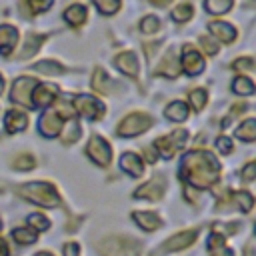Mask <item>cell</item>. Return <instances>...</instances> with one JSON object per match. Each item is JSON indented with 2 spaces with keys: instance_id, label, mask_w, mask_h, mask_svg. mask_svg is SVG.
Masks as SVG:
<instances>
[{
  "instance_id": "6da1fadb",
  "label": "cell",
  "mask_w": 256,
  "mask_h": 256,
  "mask_svg": "<svg viewBox=\"0 0 256 256\" xmlns=\"http://www.w3.org/2000/svg\"><path fill=\"white\" fill-rule=\"evenodd\" d=\"M180 176L194 188L206 190L220 176V162L208 150H192L180 162Z\"/></svg>"
},
{
  "instance_id": "7a4b0ae2",
  "label": "cell",
  "mask_w": 256,
  "mask_h": 256,
  "mask_svg": "<svg viewBox=\"0 0 256 256\" xmlns=\"http://www.w3.org/2000/svg\"><path fill=\"white\" fill-rule=\"evenodd\" d=\"M18 194L22 198H26L28 202L44 206V208H54V206L60 204V196H58L56 188L52 184H48V182H28V184H22L18 188Z\"/></svg>"
},
{
  "instance_id": "3957f363",
  "label": "cell",
  "mask_w": 256,
  "mask_h": 256,
  "mask_svg": "<svg viewBox=\"0 0 256 256\" xmlns=\"http://www.w3.org/2000/svg\"><path fill=\"white\" fill-rule=\"evenodd\" d=\"M96 248L102 256H140L142 252V244L126 236H108Z\"/></svg>"
},
{
  "instance_id": "277c9868",
  "label": "cell",
  "mask_w": 256,
  "mask_h": 256,
  "mask_svg": "<svg viewBox=\"0 0 256 256\" xmlns=\"http://www.w3.org/2000/svg\"><path fill=\"white\" fill-rule=\"evenodd\" d=\"M186 140H188V132H186L184 128H178V130H174V132H170V134L158 138V140L154 142V148H156L166 160H170V158L186 144Z\"/></svg>"
},
{
  "instance_id": "5b68a950",
  "label": "cell",
  "mask_w": 256,
  "mask_h": 256,
  "mask_svg": "<svg viewBox=\"0 0 256 256\" xmlns=\"http://www.w3.org/2000/svg\"><path fill=\"white\" fill-rule=\"evenodd\" d=\"M152 126V118L144 112H134L128 114L120 124H118V134L120 136H138L142 132H146Z\"/></svg>"
},
{
  "instance_id": "8992f818",
  "label": "cell",
  "mask_w": 256,
  "mask_h": 256,
  "mask_svg": "<svg viewBox=\"0 0 256 256\" xmlns=\"http://www.w3.org/2000/svg\"><path fill=\"white\" fill-rule=\"evenodd\" d=\"M86 156L92 162H96L98 166H108L110 160H112V148H110V144L104 138L92 136L88 146H86Z\"/></svg>"
},
{
  "instance_id": "52a82bcc",
  "label": "cell",
  "mask_w": 256,
  "mask_h": 256,
  "mask_svg": "<svg viewBox=\"0 0 256 256\" xmlns=\"http://www.w3.org/2000/svg\"><path fill=\"white\" fill-rule=\"evenodd\" d=\"M72 106H74V108H72L74 112H78V114H82V116H86V118H90V120L102 118V114H104L102 102L96 100L94 96H88V94L76 96L74 102H72Z\"/></svg>"
},
{
  "instance_id": "ba28073f",
  "label": "cell",
  "mask_w": 256,
  "mask_h": 256,
  "mask_svg": "<svg viewBox=\"0 0 256 256\" xmlns=\"http://www.w3.org/2000/svg\"><path fill=\"white\" fill-rule=\"evenodd\" d=\"M196 236H198V230H184V232H178V234L170 236L168 240H164V244H162L156 252H162V254H164V252H178V250H184V248H188V246L194 244Z\"/></svg>"
},
{
  "instance_id": "9c48e42d",
  "label": "cell",
  "mask_w": 256,
  "mask_h": 256,
  "mask_svg": "<svg viewBox=\"0 0 256 256\" xmlns=\"http://www.w3.org/2000/svg\"><path fill=\"white\" fill-rule=\"evenodd\" d=\"M56 96H58V86L56 84H36L34 90H32V106L36 108H48L52 102H56Z\"/></svg>"
},
{
  "instance_id": "30bf717a",
  "label": "cell",
  "mask_w": 256,
  "mask_h": 256,
  "mask_svg": "<svg viewBox=\"0 0 256 256\" xmlns=\"http://www.w3.org/2000/svg\"><path fill=\"white\" fill-rule=\"evenodd\" d=\"M34 86H36V84H34V80H32V78H26V76L18 78V80L14 82V86H12V94H10L12 102H16V104H22V106L30 108V106H32L30 96H32Z\"/></svg>"
},
{
  "instance_id": "8fae6325",
  "label": "cell",
  "mask_w": 256,
  "mask_h": 256,
  "mask_svg": "<svg viewBox=\"0 0 256 256\" xmlns=\"http://www.w3.org/2000/svg\"><path fill=\"white\" fill-rule=\"evenodd\" d=\"M166 190V178L156 174L152 180H148L144 186H140L134 192V198H146V200H160Z\"/></svg>"
},
{
  "instance_id": "7c38bea8",
  "label": "cell",
  "mask_w": 256,
  "mask_h": 256,
  "mask_svg": "<svg viewBox=\"0 0 256 256\" xmlns=\"http://www.w3.org/2000/svg\"><path fill=\"white\" fill-rule=\"evenodd\" d=\"M180 62H182V68L188 76H196L204 70V60H202L200 52L196 48H192L190 44H186L182 48V60Z\"/></svg>"
},
{
  "instance_id": "4fadbf2b",
  "label": "cell",
  "mask_w": 256,
  "mask_h": 256,
  "mask_svg": "<svg viewBox=\"0 0 256 256\" xmlns=\"http://www.w3.org/2000/svg\"><path fill=\"white\" fill-rule=\"evenodd\" d=\"M114 64L122 74L130 76V78H138V68L140 66H138V58H136L134 52H120L114 58Z\"/></svg>"
},
{
  "instance_id": "5bb4252c",
  "label": "cell",
  "mask_w": 256,
  "mask_h": 256,
  "mask_svg": "<svg viewBox=\"0 0 256 256\" xmlns=\"http://www.w3.org/2000/svg\"><path fill=\"white\" fill-rule=\"evenodd\" d=\"M208 30L212 32L214 38H218V40L224 42V44H230V42L236 40V28H234L232 24H228V22L212 20V22L208 24Z\"/></svg>"
},
{
  "instance_id": "9a60e30c",
  "label": "cell",
  "mask_w": 256,
  "mask_h": 256,
  "mask_svg": "<svg viewBox=\"0 0 256 256\" xmlns=\"http://www.w3.org/2000/svg\"><path fill=\"white\" fill-rule=\"evenodd\" d=\"M60 130H62V118L52 110L44 112L40 118V132L48 138H54L60 134Z\"/></svg>"
},
{
  "instance_id": "2e32d148",
  "label": "cell",
  "mask_w": 256,
  "mask_h": 256,
  "mask_svg": "<svg viewBox=\"0 0 256 256\" xmlns=\"http://www.w3.org/2000/svg\"><path fill=\"white\" fill-rule=\"evenodd\" d=\"M16 42H18V30L10 24H2L0 26V54L10 56L12 50L16 48Z\"/></svg>"
},
{
  "instance_id": "e0dca14e",
  "label": "cell",
  "mask_w": 256,
  "mask_h": 256,
  "mask_svg": "<svg viewBox=\"0 0 256 256\" xmlns=\"http://www.w3.org/2000/svg\"><path fill=\"white\" fill-rule=\"evenodd\" d=\"M156 74L166 76V78H176L180 74V64H178V58H176L174 50H168L164 54V58L160 60V66L156 68Z\"/></svg>"
},
{
  "instance_id": "ac0fdd59",
  "label": "cell",
  "mask_w": 256,
  "mask_h": 256,
  "mask_svg": "<svg viewBox=\"0 0 256 256\" xmlns=\"http://www.w3.org/2000/svg\"><path fill=\"white\" fill-rule=\"evenodd\" d=\"M120 168H122L124 172H128L130 176H134V178H138V176L144 174V162H142V158H140L138 154H134V152L122 154V158H120Z\"/></svg>"
},
{
  "instance_id": "d6986e66",
  "label": "cell",
  "mask_w": 256,
  "mask_h": 256,
  "mask_svg": "<svg viewBox=\"0 0 256 256\" xmlns=\"http://www.w3.org/2000/svg\"><path fill=\"white\" fill-rule=\"evenodd\" d=\"M28 126V118L24 112L20 110H8L6 116H4V128L6 132L14 134V132H22L24 128Z\"/></svg>"
},
{
  "instance_id": "ffe728a7",
  "label": "cell",
  "mask_w": 256,
  "mask_h": 256,
  "mask_svg": "<svg viewBox=\"0 0 256 256\" xmlns=\"http://www.w3.org/2000/svg\"><path fill=\"white\" fill-rule=\"evenodd\" d=\"M46 38H48L46 34H36V32H30V34L26 36V42H24L22 50L18 52V58H20V60H26V58L34 56V54L38 52L40 44H42V42H44Z\"/></svg>"
},
{
  "instance_id": "44dd1931",
  "label": "cell",
  "mask_w": 256,
  "mask_h": 256,
  "mask_svg": "<svg viewBox=\"0 0 256 256\" xmlns=\"http://www.w3.org/2000/svg\"><path fill=\"white\" fill-rule=\"evenodd\" d=\"M132 218L142 230H148V232H152V230L162 226V220H160V216L156 212H138L136 210V212H132Z\"/></svg>"
},
{
  "instance_id": "7402d4cb",
  "label": "cell",
  "mask_w": 256,
  "mask_h": 256,
  "mask_svg": "<svg viewBox=\"0 0 256 256\" xmlns=\"http://www.w3.org/2000/svg\"><path fill=\"white\" fill-rule=\"evenodd\" d=\"M92 88L98 92V94H112V90L116 88L114 82L108 78V74L102 70V68H96L94 74H92Z\"/></svg>"
},
{
  "instance_id": "603a6c76",
  "label": "cell",
  "mask_w": 256,
  "mask_h": 256,
  "mask_svg": "<svg viewBox=\"0 0 256 256\" xmlns=\"http://www.w3.org/2000/svg\"><path fill=\"white\" fill-rule=\"evenodd\" d=\"M64 20L70 26H82L86 22V8L82 4H72L64 10Z\"/></svg>"
},
{
  "instance_id": "cb8c5ba5",
  "label": "cell",
  "mask_w": 256,
  "mask_h": 256,
  "mask_svg": "<svg viewBox=\"0 0 256 256\" xmlns=\"http://www.w3.org/2000/svg\"><path fill=\"white\" fill-rule=\"evenodd\" d=\"M164 114H166V118L172 120V122H184V120L188 118V106H186L184 102L176 100V102H170V104L166 106Z\"/></svg>"
},
{
  "instance_id": "d4e9b609",
  "label": "cell",
  "mask_w": 256,
  "mask_h": 256,
  "mask_svg": "<svg viewBox=\"0 0 256 256\" xmlns=\"http://www.w3.org/2000/svg\"><path fill=\"white\" fill-rule=\"evenodd\" d=\"M80 136H82V126L76 118H72L64 126V132L60 134V140H62V144H74L76 140H80Z\"/></svg>"
},
{
  "instance_id": "484cf974",
  "label": "cell",
  "mask_w": 256,
  "mask_h": 256,
  "mask_svg": "<svg viewBox=\"0 0 256 256\" xmlns=\"http://www.w3.org/2000/svg\"><path fill=\"white\" fill-rule=\"evenodd\" d=\"M236 136L242 142H254L256 138V120L254 118H246L238 128H236Z\"/></svg>"
},
{
  "instance_id": "4316f807",
  "label": "cell",
  "mask_w": 256,
  "mask_h": 256,
  "mask_svg": "<svg viewBox=\"0 0 256 256\" xmlns=\"http://www.w3.org/2000/svg\"><path fill=\"white\" fill-rule=\"evenodd\" d=\"M32 68H34L36 72H40V74H48V76H58V74L64 72V66L58 64V62H54V60H42V62L34 64Z\"/></svg>"
},
{
  "instance_id": "83f0119b",
  "label": "cell",
  "mask_w": 256,
  "mask_h": 256,
  "mask_svg": "<svg viewBox=\"0 0 256 256\" xmlns=\"http://www.w3.org/2000/svg\"><path fill=\"white\" fill-rule=\"evenodd\" d=\"M232 90L236 94H240V96H250L254 92V82L250 78H246V76H238L232 82Z\"/></svg>"
},
{
  "instance_id": "f1b7e54d",
  "label": "cell",
  "mask_w": 256,
  "mask_h": 256,
  "mask_svg": "<svg viewBox=\"0 0 256 256\" xmlns=\"http://www.w3.org/2000/svg\"><path fill=\"white\" fill-rule=\"evenodd\" d=\"M188 100H190V106H192L196 112H200V110L206 106V102H208V92H206L204 88H196V90L190 92Z\"/></svg>"
},
{
  "instance_id": "f546056e",
  "label": "cell",
  "mask_w": 256,
  "mask_h": 256,
  "mask_svg": "<svg viewBox=\"0 0 256 256\" xmlns=\"http://www.w3.org/2000/svg\"><path fill=\"white\" fill-rule=\"evenodd\" d=\"M204 8L210 14L220 16V14H224V12H228L232 8V2L230 0H208V2H204Z\"/></svg>"
},
{
  "instance_id": "4dcf8cb0",
  "label": "cell",
  "mask_w": 256,
  "mask_h": 256,
  "mask_svg": "<svg viewBox=\"0 0 256 256\" xmlns=\"http://www.w3.org/2000/svg\"><path fill=\"white\" fill-rule=\"evenodd\" d=\"M194 16V6L192 4H178L172 10V20L174 22H186Z\"/></svg>"
},
{
  "instance_id": "1f68e13d",
  "label": "cell",
  "mask_w": 256,
  "mask_h": 256,
  "mask_svg": "<svg viewBox=\"0 0 256 256\" xmlns=\"http://www.w3.org/2000/svg\"><path fill=\"white\" fill-rule=\"evenodd\" d=\"M160 26H162V22H160V18L154 16V14H148V16H144V18L140 20V30H142L144 34H154V32L160 30Z\"/></svg>"
},
{
  "instance_id": "d6a6232c",
  "label": "cell",
  "mask_w": 256,
  "mask_h": 256,
  "mask_svg": "<svg viewBox=\"0 0 256 256\" xmlns=\"http://www.w3.org/2000/svg\"><path fill=\"white\" fill-rule=\"evenodd\" d=\"M12 238L20 244H34L36 242V232L32 228H16L12 232Z\"/></svg>"
},
{
  "instance_id": "836d02e7",
  "label": "cell",
  "mask_w": 256,
  "mask_h": 256,
  "mask_svg": "<svg viewBox=\"0 0 256 256\" xmlns=\"http://www.w3.org/2000/svg\"><path fill=\"white\" fill-rule=\"evenodd\" d=\"M234 200H236V204H238L244 212H250L252 206H254V196H252L248 190H240V192H236V194H234Z\"/></svg>"
},
{
  "instance_id": "e575fe53",
  "label": "cell",
  "mask_w": 256,
  "mask_h": 256,
  "mask_svg": "<svg viewBox=\"0 0 256 256\" xmlns=\"http://www.w3.org/2000/svg\"><path fill=\"white\" fill-rule=\"evenodd\" d=\"M94 6H96V10L102 14V16H110V14H114L118 8H120V2H112V0H98V2H94Z\"/></svg>"
},
{
  "instance_id": "d590c367",
  "label": "cell",
  "mask_w": 256,
  "mask_h": 256,
  "mask_svg": "<svg viewBox=\"0 0 256 256\" xmlns=\"http://www.w3.org/2000/svg\"><path fill=\"white\" fill-rule=\"evenodd\" d=\"M34 158L30 156V154H20V156H16L14 158V162H12V166L16 168V170H32L34 168Z\"/></svg>"
},
{
  "instance_id": "8d00e7d4",
  "label": "cell",
  "mask_w": 256,
  "mask_h": 256,
  "mask_svg": "<svg viewBox=\"0 0 256 256\" xmlns=\"http://www.w3.org/2000/svg\"><path fill=\"white\" fill-rule=\"evenodd\" d=\"M28 222L32 224V230H38V232L48 230V226H50L48 218H46V216H42V214H38V212L30 214V216H28Z\"/></svg>"
},
{
  "instance_id": "74e56055",
  "label": "cell",
  "mask_w": 256,
  "mask_h": 256,
  "mask_svg": "<svg viewBox=\"0 0 256 256\" xmlns=\"http://www.w3.org/2000/svg\"><path fill=\"white\" fill-rule=\"evenodd\" d=\"M206 246H208V250H210V252H212V250H216V248H222V246H224V234L212 232V234L208 236Z\"/></svg>"
},
{
  "instance_id": "f35d334b",
  "label": "cell",
  "mask_w": 256,
  "mask_h": 256,
  "mask_svg": "<svg viewBox=\"0 0 256 256\" xmlns=\"http://www.w3.org/2000/svg\"><path fill=\"white\" fill-rule=\"evenodd\" d=\"M200 44H202L204 52H206V54H210V56H214V54L218 52V44H216L210 36H200Z\"/></svg>"
},
{
  "instance_id": "ab89813d",
  "label": "cell",
  "mask_w": 256,
  "mask_h": 256,
  "mask_svg": "<svg viewBox=\"0 0 256 256\" xmlns=\"http://www.w3.org/2000/svg\"><path fill=\"white\" fill-rule=\"evenodd\" d=\"M216 148H218V152H222V154H230V152H232V140H230L228 136H218V138H216Z\"/></svg>"
},
{
  "instance_id": "60d3db41",
  "label": "cell",
  "mask_w": 256,
  "mask_h": 256,
  "mask_svg": "<svg viewBox=\"0 0 256 256\" xmlns=\"http://www.w3.org/2000/svg\"><path fill=\"white\" fill-rule=\"evenodd\" d=\"M28 8H30V12L32 14H36V12H42V10H48L50 6H52V2H48V0H44V2H34V0H30L28 4H26Z\"/></svg>"
},
{
  "instance_id": "b9f144b4",
  "label": "cell",
  "mask_w": 256,
  "mask_h": 256,
  "mask_svg": "<svg viewBox=\"0 0 256 256\" xmlns=\"http://www.w3.org/2000/svg\"><path fill=\"white\" fill-rule=\"evenodd\" d=\"M234 70H252V58H238L232 64Z\"/></svg>"
},
{
  "instance_id": "7bdbcfd3",
  "label": "cell",
  "mask_w": 256,
  "mask_h": 256,
  "mask_svg": "<svg viewBox=\"0 0 256 256\" xmlns=\"http://www.w3.org/2000/svg\"><path fill=\"white\" fill-rule=\"evenodd\" d=\"M62 252H64V256H80V246L76 242H68L62 246Z\"/></svg>"
},
{
  "instance_id": "ee69618b",
  "label": "cell",
  "mask_w": 256,
  "mask_h": 256,
  "mask_svg": "<svg viewBox=\"0 0 256 256\" xmlns=\"http://www.w3.org/2000/svg\"><path fill=\"white\" fill-rule=\"evenodd\" d=\"M254 172H256V162H248L244 168H242V178L246 182H250L254 178Z\"/></svg>"
},
{
  "instance_id": "f6af8a7d",
  "label": "cell",
  "mask_w": 256,
  "mask_h": 256,
  "mask_svg": "<svg viewBox=\"0 0 256 256\" xmlns=\"http://www.w3.org/2000/svg\"><path fill=\"white\" fill-rule=\"evenodd\" d=\"M210 256H234V252L230 250V248H216V250H212V254Z\"/></svg>"
},
{
  "instance_id": "bcb514c9",
  "label": "cell",
  "mask_w": 256,
  "mask_h": 256,
  "mask_svg": "<svg viewBox=\"0 0 256 256\" xmlns=\"http://www.w3.org/2000/svg\"><path fill=\"white\" fill-rule=\"evenodd\" d=\"M242 110H246V104H244V102L234 104V106H232V110H230V118H232V116H236V114H240ZM230 118H228V120H230Z\"/></svg>"
},
{
  "instance_id": "7dc6e473",
  "label": "cell",
  "mask_w": 256,
  "mask_h": 256,
  "mask_svg": "<svg viewBox=\"0 0 256 256\" xmlns=\"http://www.w3.org/2000/svg\"><path fill=\"white\" fill-rule=\"evenodd\" d=\"M144 156H146V158H148V162H156V160H158V158H156V154H154V150H152V148H146V150H144Z\"/></svg>"
},
{
  "instance_id": "c3c4849f",
  "label": "cell",
  "mask_w": 256,
  "mask_h": 256,
  "mask_svg": "<svg viewBox=\"0 0 256 256\" xmlns=\"http://www.w3.org/2000/svg\"><path fill=\"white\" fill-rule=\"evenodd\" d=\"M0 256H8V244L2 238H0Z\"/></svg>"
},
{
  "instance_id": "681fc988",
  "label": "cell",
  "mask_w": 256,
  "mask_h": 256,
  "mask_svg": "<svg viewBox=\"0 0 256 256\" xmlns=\"http://www.w3.org/2000/svg\"><path fill=\"white\" fill-rule=\"evenodd\" d=\"M244 256H254V244H252V242L246 244V248H244Z\"/></svg>"
},
{
  "instance_id": "f907efd6",
  "label": "cell",
  "mask_w": 256,
  "mask_h": 256,
  "mask_svg": "<svg viewBox=\"0 0 256 256\" xmlns=\"http://www.w3.org/2000/svg\"><path fill=\"white\" fill-rule=\"evenodd\" d=\"M144 48H146V52H148V56H152V54H154V50L158 48V44H156V42H152V44H146Z\"/></svg>"
},
{
  "instance_id": "816d5d0a",
  "label": "cell",
  "mask_w": 256,
  "mask_h": 256,
  "mask_svg": "<svg viewBox=\"0 0 256 256\" xmlns=\"http://www.w3.org/2000/svg\"><path fill=\"white\" fill-rule=\"evenodd\" d=\"M2 90H4V78H2V74H0V94H2Z\"/></svg>"
},
{
  "instance_id": "f5cc1de1",
  "label": "cell",
  "mask_w": 256,
  "mask_h": 256,
  "mask_svg": "<svg viewBox=\"0 0 256 256\" xmlns=\"http://www.w3.org/2000/svg\"><path fill=\"white\" fill-rule=\"evenodd\" d=\"M36 256H54V254H50V252H38Z\"/></svg>"
},
{
  "instance_id": "db71d44e",
  "label": "cell",
  "mask_w": 256,
  "mask_h": 256,
  "mask_svg": "<svg viewBox=\"0 0 256 256\" xmlns=\"http://www.w3.org/2000/svg\"><path fill=\"white\" fill-rule=\"evenodd\" d=\"M0 230H2V222H0Z\"/></svg>"
}]
</instances>
